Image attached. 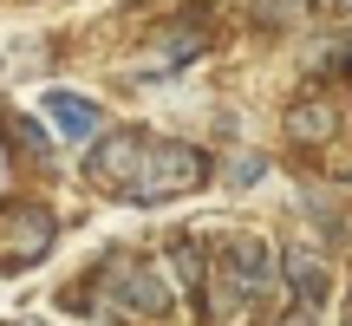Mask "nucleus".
<instances>
[{"label": "nucleus", "instance_id": "nucleus-1", "mask_svg": "<svg viewBox=\"0 0 352 326\" xmlns=\"http://www.w3.org/2000/svg\"><path fill=\"white\" fill-rule=\"evenodd\" d=\"M209 183H215V163H209L202 144L157 138V144H144V163H138L124 196L144 202V209H157V202H183V196H196V189H209Z\"/></svg>", "mask_w": 352, "mask_h": 326}, {"label": "nucleus", "instance_id": "nucleus-2", "mask_svg": "<svg viewBox=\"0 0 352 326\" xmlns=\"http://www.w3.org/2000/svg\"><path fill=\"white\" fill-rule=\"evenodd\" d=\"M52 241H59V222H52V209H39V202H13V209L0 215V274L46 261Z\"/></svg>", "mask_w": 352, "mask_h": 326}, {"label": "nucleus", "instance_id": "nucleus-3", "mask_svg": "<svg viewBox=\"0 0 352 326\" xmlns=\"http://www.w3.org/2000/svg\"><path fill=\"white\" fill-rule=\"evenodd\" d=\"M144 144L151 138H138V131H98L91 151H85V183L104 189V196H124L138 163H144Z\"/></svg>", "mask_w": 352, "mask_h": 326}, {"label": "nucleus", "instance_id": "nucleus-4", "mask_svg": "<svg viewBox=\"0 0 352 326\" xmlns=\"http://www.w3.org/2000/svg\"><path fill=\"white\" fill-rule=\"evenodd\" d=\"M39 118H46V131H52L59 144H78V151L104 131V105L85 98V91H65V85L39 91Z\"/></svg>", "mask_w": 352, "mask_h": 326}, {"label": "nucleus", "instance_id": "nucleus-5", "mask_svg": "<svg viewBox=\"0 0 352 326\" xmlns=\"http://www.w3.org/2000/svg\"><path fill=\"white\" fill-rule=\"evenodd\" d=\"M104 287H111V301L124 307V314H144V320L170 314V287H164V274H157L151 261H118L111 274H104Z\"/></svg>", "mask_w": 352, "mask_h": 326}, {"label": "nucleus", "instance_id": "nucleus-6", "mask_svg": "<svg viewBox=\"0 0 352 326\" xmlns=\"http://www.w3.org/2000/svg\"><path fill=\"white\" fill-rule=\"evenodd\" d=\"M209 52V26H189V20H176L164 39H157L151 52H144V65H138V78H170V72H189V65Z\"/></svg>", "mask_w": 352, "mask_h": 326}, {"label": "nucleus", "instance_id": "nucleus-7", "mask_svg": "<svg viewBox=\"0 0 352 326\" xmlns=\"http://www.w3.org/2000/svg\"><path fill=\"white\" fill-rule=\"evenodd\" d=\"M215 268H222L228 281H241V287L261 301L267 281H274V248H267L261 235H222V254H215Z\"/></svg>", "mask_w": 352, "mask_h": 326}, {"label": "nucleus", "instance_id": "nucleus-8", "mask_svg": "<svg viewBox=\"0 0 352 326\" xmlns=\"http://www.w3.org/2000/svg\"><path fill=\"white\" fill-rule=\"evenodd\" d=\"M280 274H287V287H294V301L314 314L320 301L333 294V274H327V254L320 248H307V241H294L287 254H280Z\"/></svg>", "mask_w": 352, "mask_h": 326}, {"label": "nucleus", "instance_id": "nucleus-9", "mask_svg": "<svg viewBox=\"0 0 352 326\" xmlns=\"http://www.w3.org/2000/svg\"><path fill=\"white\" fill-rule=\"evenodd\" d=\"M333 131H340V111H333L327 98H300V105L287 111V138H294V144H327Z\"/></svg>", "mask_w": 352, "mask_h": 326}, {"label": "nucleus", "instance_id": "nucleus-10", "mask_svg": "<svg viewBox=\"0 0 352 326\" xmlns=\"http://www.w3.org/2000/svg\"><path fill=\"white\" fill-rule=\"evenodd\" d=\"M261 176H267V157H261V151H235V157L222 163V183H228V189H254Z\"/></svg>", "mask_w": 352, "mask_h": 326}, {"label": "nucleus", "instance_id": "nucleus-11", "mask_svg": "<svg viewBox=\"0 0 352 326\" xmlns=\"http://www.w3.org/2000/svg\"><path fill=\"white\" fill-rule=\"evenodd\" d=\"M13 138H20L33 157H52V131H46V118H39V111H20V118H13Z\"/></svg>", "mask_w": 352, "mask_h": 326}, {"label": "nucleus", "instance_id": "nucleus-12", "mask_svg": "<svg viewBox=\"0 0 352 326\" xmlns=\"http://www.w3.org/2000/svg\"><path fill=\"white\" fill-rule=\"evenodd\" d=\"M170 261H176V274H183L189 287H202V274H209V268H202V241H170Z\"/></svg>", "mask_w": 352, "mask_h": 326}, {"label": "nucleus", "instance_id": "nucleus-13", "mask_svg": "<svg viewBox=\"0 0 352 326\" xmlns=\"http://www.w3.org/2000/svg\"><path fill=\"white\" fill-rule=\"evenodd\" d=\"M327 7H352V0H327Z\"/></svg>", "mask_w": 352, "mask_h": 326}, {"label": "nucleus", "instance_id": "nucleus-14", "mask_svg": "<svg viewBox=\"0 0 352 326\" xmlns=\"http://www.w3.org/2000/svg\"><path fill=\"white\" fill-rule=\"evenodd\" d=\"M33 326H39V320H33Z\"/></svg>", "mask_w": 352, "mask_h": 326}, {"label": "nucleus", "instance_id": "nucleus-15", "mask_svg": "<svg viewBox=\"0 0 352 326\" xmlns=\"http://www.w3.org/2000/svg\"><path fill=\"white\" fill-rule=\"evenodd\" d=\"M346 13H352V7H346Z\"/></svg>", "mask_w": 352, "mask_h": 326}]
</instances>
